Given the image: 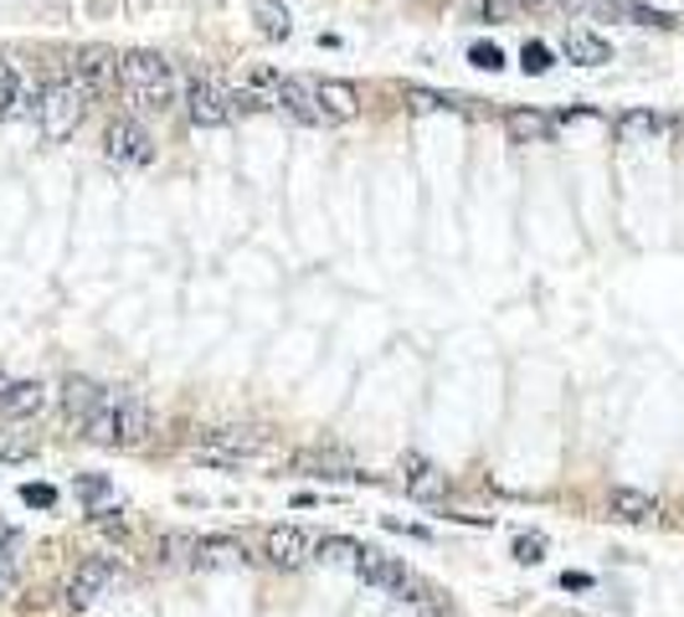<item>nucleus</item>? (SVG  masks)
I'll use <instances>...</instances> for the list:
<instances>
[{"mask_svg":"<svg viewBox=\"0 0 684 617\" xmlns=\"http://www.w3.org/2000/svg\"><path fill=\"white\" fill-rule=\"evenodd\" d=\"M118 93H124V103H129L134 114L166 118L170 108H181V78H175L170 57H160V52H124Z\"/></svg>","mask_w":684,"mask_h":617,"instance_id":"obj_1","label":"nucleus"},{"mask_svg":"<svg viewBox=\"0 0 684 617\" xmlns=\"http://www.w3.org/2000/svg\"><path fill=\"white\" fill-rule=\"evenodd\" d=\"M88 103H93V93L83 88V78H78L72 67H62V72L42 78V99H36V114H32L36 134H42L47 145H67L72 134L83 129Z\"/></svg>","mask_w":684,"mask_h":617,"instance_id":"obj_2","label":"nucleus"},{"mask_svg":"<svg viewBox=\"0 0 684 617\" xmlns=\"http://www.w3.org/2000/svg\"><path fill=\"white\" fill-rule=\"evenodd\" d=\"M263 448H267V433H258V427H212V433L201 437L196 458L201 464H217V468H242Z\"/></svg>","mask_w":684,"mask_h":617,"instance_id":"obj_3","label":"nucleus"},{"mask_svg":"<svg viewBox=\"0 0 684 617\" xmlns=\"http://www.w3.org/2000/svg\"><path fill=\"white\" fill-rule=\"evenodd\" d=\"M181 108H185V118H191L196 129H221V124L232 118V108H227V88L212 83L206 72H185L181 78Z\"/></svg>","mask_w":684,"mask_h":617,"instance_id":"obj_4","label":"nucleus"},{"mask_svg":"<svg viewBox=\"0 0 684 617\" xmlns=\"http://www.w3.org/2000/svg\"><path fill=\"white\" fill-rule=\"evenodd\" d=\"M103 155H109L118 170H145L155 160V139H150L145 124H134V118H114V124L103 129Z\"/></svg>","mask_w":684,"mask_h":617,"instance_id":"obj_5","label":"nucleus"},{"mask_svg":"<svg viewBox=\"0 0 684 617\" xmlns=\"http://www.w3.org/2000/svg\"><path fill=\"white\" fill-rule=\"evenodd\" d=\"M72 72L83 78V88L93 99H114L118 93V72H124V57L109 47H83L72 57Z\"/></svg>","mask_w":684,"mask_h":617,"instance_id":"obj_6","label":"nucleus"},{"mask_svg":"<svg viewBox=\"0 0 684 617\" xmlns=\"http://www.w3.org/2000/svg\"><path fill=\"white\" fill-rule=\"evenodd\" d=\"M315 546L319 540L304 530V525H273V530L263 535V556L278 571H294V567H304V561H315Z\"/></svg>","mask_w":684,"mask_h":617,"instance_id":"obj_7","label":"nucleus"},{"mask_svg":"<svg viewBox=\"0 0 684 617\" xmlns=\"http://www.w3.org/2000/svg\"><path fill=\"white\" fill-rule=\"evenodd\" d=\"M36 99H42V83L26 78L11 57H0V118H32Z\"/></svg>","mask_w":684,"mask_h":617,"instance_id":"obj_8","label":"nucleus"},{"mask_svg":"<svg viewBox=\"0 0 684 617\" xmlns=\"http://www.w3.org/2000/svg\"><path fill=\"white\" fill-rule=\"evenodd\" d=\"M355 576L366 586H376V592H386V597H407L412 592V576H407V567H401L397 556L386 551H361V561H355Z\"/></svg>","mask_w":684,"mask_h":617,"instance_id":"obj_9","label":"nucleus"},{"mask_svg":"<svg viewBox=\"0 0 684 617\" xmlns=\"http://www.w3.org/2000/svg\"><path fill=\"white\" fill-rule=\"evenodd\" d=\"M52 391L42 381H0V422H36Z\"/></svg>","mask_w":684,"mask_h":617,"instance_id":"obj_10","label":"nucleus"},{"mask_svg":"<svg viewBox=\"0 0 684 617\" xmlns=\"http://www.w3.org/2000/svg\"><path fill=\"white\" fill-rule=\"evenodd\" d=\"M273 103H278L288 118L309 124V129H324V114H319V99H315V83H309V78H278V83H273Z\"/></svg>","mask_w":684,"mask_h":617,"instance_id":"obj_11","label":"nucleus"},{"mask_svg":"<svg viewBox=\"0 0 684 617\" xmlns=\"http://www.w3.org/2000/svg\"><path fill=\"white\" fill-rule=\"evenodd\" d=\"M309 83H315V99H319L324 124H351V118L361 114V93H355V83H345V78H309Z\"/></svg>","mask_w":684,"mask_h":617,"instance_id":"obj_12","label":"nucleus"},{"mask_svg":"<svg viewBox=\"0 0 684 617\" xmlns=\"http://www.w3.org/2000/svg\"><path fill=\"white\" fill-rule=\"evenodd\" d=\"M114 576H118V571L109 567V561H78V571L67 576V602L83 613V607H93V602L114 586Z\"/></svg>","mask_w":684,"mask_h":617,"instance_id":"obj_13","label":"nucleus"},{"mask_svg":"<svg viewBox=\"0 0 684 617\" xmlns=\"http://www.w3.org/2000/svg\"><path fill=\"white\" fill-rule=\"evenodd\" d=\"M103 401V386L99 381H88V376H67L62 381V418L83 433L88 418H93V407Z\"/></svg>","mask_w":684,"mask_h":617,"instance_id":"obj_14","label":"nucleus"},{"mask_svg":"<svg viewBox=\"0 0 684 617\" xmlns=\"http://www.w3.org/2000/svg\"><path fill=\"white\" fill-rule=\"evenodd\" d=\"M150 427H155L150 401L139 391H124V401H118V448H139L150 437Z\"/></svg>","mask_w":684,"mask_h":617,"instance_id":"obj_15","label":"nucleus"},{"mask_svg":"<svg viewBox=\"0 0 684 617\" xmlns=\"http://www.w3.org/2000/svg\"><path fill=\"white\" fill-rule=\"evenodd\" d=\"M561 52H567L577 67H602L613 62V42L597 32H586V26H567V36H561Z\"/></svg>","mask_w":684,"mask_h":617,"instance_id":"obj_16","label":"nucleus"},{"mask_svg":"<svg viewBox=\"0 0 684 617\" xmlns=\"http://www.w3.org/2000/svg\"><path fill=\"white\" fill-rule=\"evenodd\" d=\"M196 567L217 571V567H248V546L232 535H201L196 540Z\"/></svg>","mask_w":684,"mask_h":617,"instance_id":"obj_17","label":"nucleus"},{"mask_svg":"<svg viewBox=\"0 0 684 617\" xmlns=\"http://www.w3.org/2000/svg\"><path fill=\"white\" fill-rule=\"evenodd\" d=\"M401 484H407V494H418V500H437V494L448 489V479H443L422 453H407V458H401Z\"/></svg>","mask_w":684,"mask_h":617,"instance_id":"obj_18","label":"nucleus"},{"mask_svg":"<svg viewBox=\"0 0 684 617\" xmlns=\"http://www.w3.org/2000/svg\"><path fill=\"white\" fill-rule=\"evenodd\" d=\"M118 401H124V391H103V401L93 407V418H88V427H83L88 443L118 448Z\"/></svg>","mask_w":684,"mask_h":617,"instance_id":"obj_19","label":"nucleus"},{"mask_svg":"<svg viewBox=\"0 0 684 617\" xmlns=\"http://www.w3.org/2000/svg\"><path fill=\"white\" fill-rule=\"evenodd\" d=\"M613 129H618V139H628V145H649V139L669 134V118L653 114V108H628V114L613 118Z\"/></svg>","mask_w":684,"mask_h":617,"instance_id":"obj_20","label":"nucleus"},{"mask_svg":"<svg viewBox=\"0 0 684 617\" xmlns=\"http://www.w3.org/2000/svg\"><path fill=\"white\" fill-rule=\"evenodd\" d=\"M504 134H510L515 145H546L556 134V118L535 114V108H510V114H504Z\"/></svg>","mask_w":684,"mask_h":617,"instance_id":"obj_21","label":"nucleus"},{"mask_svg":"<svg viewBox=\"0 0 684 617\" xmlns=\"http://www.w3.org/2000/svg\"><path fill=\"white\" fill-rule=\"evenodd\" d=\"M607 510H613L618 519H628V525H643V519L659 515V500H653V494H643V489L618 484L613 494H607Z\"/></svg>","mask_w":684,"mask_h":617,"instance_id":"obj_22","label":"nucleus"},{"mask_svg":"<svg viewBox=\"0 0 684 617\" xmlns=\"http://www.w3.org/2000/svg\"><path fill=\"white\" fill-rule=\"evenodd\" d=\"M155 567H166V571H175V567H196V535H160L155 540Z\"/></svg>","mask_w":684,"mask_h":617,"instance_id":"obj_23","label":"nucleus"},{"mask_svg":"<svg viewBox=\"0 0 684 617\" xmlns=\"http://www.w3.org/2000/svg\"><path fill=\"white\" fill-rule=\"evenodd\" d=\"M294 468H315L319 479H361L345 453H294Z\"/></svg>","mask_w":684,"mask_h":617,"instance_id":"obj_24","label":"nucleus"},{"mask_svg":"<svg viewBox=\"0 0 684 617\" xmlns=\"http://www.w3.org/2000/svg\"><path fill=\"white\" fill-rule=\"evenodd\" d=\"M361 540H351V535H324L315 546V561H324V567H351L355 571V561H361Z\"/></svg>","mask_w":684,"mask_h":617,"instance_id":"obj_25","label":"nucleus"},{"mask_svg":"<svg viewBox=\"0 0 684 617\" xmlns=\"http://www.w3.org/2000/svg\"><path fill=\"white\" fill-rule=\"evenodd\" d=\"M252 16H258V32L273 36V42H288V36H294V21H288V11L278 5V0H258Z\"/></svg>","mask_w":684,"mask_h":617,"instance_id":"obj_26","label":"nucleus"},{"mask_svg":"<svg viewBox=\"0 0 684 617\" xmlns=\"http://www.w3.org/2000/svg\"><path fill=\"white\" fill-rule=\"evenodd\" d=\"M36 458V437L16 433V427H0V464H32Z\"/></svg>","mask_w":684,"mask_h":617,"instance_id":"obj_27","label":"nucleus"},{"mask_svg":"<svg viewBox=\"0 0 684 617\" xmlns=\"http://www.w3.org/2000/svg\"><path fill=\"white\" fill-rule=\"evenodd\" d=\"M88 525H93L103 540H118V546L129 540V519H124V510H93V515H88Z\"/></svg>","mask_w":684,"mask_h":617,"instance_id":"obj_28","label":"nucleus"},{"mask_svg":"<svg viewBox=\"0 0 684 617\" xmlns=\"http://www.w3.org/2000/svg\"><path fill=\"white\" fill-rule=\"evenodd\" d=\"M546 546H551V540H546L540 530L515 535V561H520V567H535V561H546Z\"/></svg>","mask_w":684,"mask_h":617,"instance_id":"obj_29","label":"nucleus"},{"mask_svg":"<svg viewBox=\"0 0 684 617\" xmlns=\"http://www.w3.org/2000/svg\"><path fill=\"white\" fill-rule=\"evenodd\" d=\"M520 67H525V72H535V78H540V72H551V47H546V42H525V47H520Z\"/></svg>","mask_w":684,"mask_h":617,"instance_id":"obj_30","label":"nucleus"},{"mask_svg":"<svg viewBox=\"0 0 684 617\" xmlns=\"http://www.w3.org/2000/svg\"><path fill=\"white\" fill-rule=\"evenodd\" d=\"M468 62L485 67V72H500V67H504V52L494 47V42H479V47H468Z\"/></svg>","mask_w":684,"mask_h":617,"instance_id":"obj_31","label":"nucleus"},{"mask_svg":"<svg viewBox=\"0 0 684 617\" xmlns=\"http://www.w3.org/2000/svg\"><path fill=\"white\" fill-rule=\"evenodd\" d=\"M21 500L32 504V510H52V504H57V489L52 484H21Z\"/></svg>","mask_w":684,"mask_h":617,"instance_id":"obj_32","label":"nucleus"},{"mask_svg":"<svg viewBox=\"0 0 684 617\" xmlns=\"http://www.w3.org/2000/svg\"><path fill=\"white\" fill-rule=\"evenodd\" d=\"M16 592V556L11 551H0V602Z\"/></svg>","mask_w":684,"mask_h":617,"instance_id":"obj_33","label":"nucleus"},{"mask_svg":"<svg viewBox=\"0 0 684 617\" xmlns=\"http://www.w3.org/2000/svg\"><path fill=\"white\" fill-rule=\"evenodd\" d=\"M78 489H83V500L99 504L103 494H109V479H103V473H83V479H78Z\"/></svg>","mask_w":684,"mask_h":617,"instance_id":"obj_34","label":"nucleus"},{"mask_svg":"<svg viewBox=\"0 0 684 617\" xmlns=\"http://www.w3.org/2000/svg\"><path fill=\"white\" fill-rule=\"evenodd\" d=\"M561 586H567V592H586V586H592V576H582V571H567V576H561Z\"/></svg>","mask_w":684,"mask_h":617,"instance_id":"obj_35","label":"nucleus"},{"mask_svg":"<svg viewBox=\"0 0 684 617\" xmlns=\"http://www.w3.org/2000/svg\"><path fill=\"white\" fill-rule=\"evenodd\" d=\"M669 134H680V139H684V114H674V118H669Z\"/></svg>","mask_w":684,"mask_h":617,"instance_id":"obj_36","label":"nucleus"}]
</instances>
